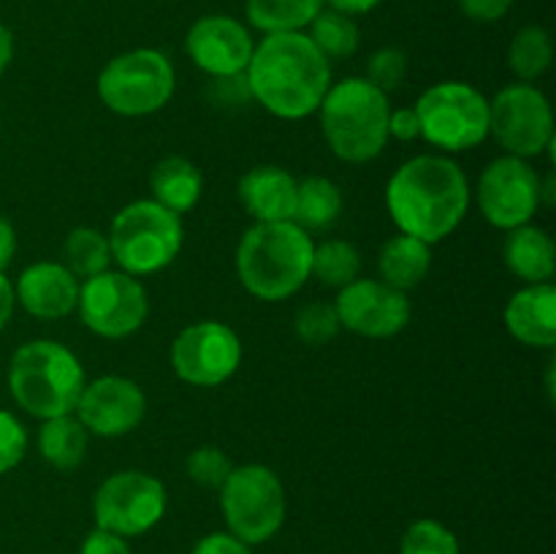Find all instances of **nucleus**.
<instances>
[{
	"mask_svg": "<svg viewBox=\"0 0 556 554\" xmlns=\"http://www.w3.org/2000/svg\"><path fill=\"white\" fill-rule=\"evenodd\" d=\"M386 206L400 234L438 244L465 221L470 185L448 155H416L391 174Z\"/></svg>",
	"mask_w": 556,
	"mask_h": 554,
	"instance_id": "obj_1",
	"label": "nucleus"
},
{
	"mask_svg": "<svg viewBox=\"0 0 556 554\" xmlns=\"http://www.w3.org/2000/svg\"><path fill=\"white\" fill-rule=\"evenodd\" d=\"M250 96L280 119L315 114L331 87V63L307 33H271L255 43L248 71Z\"/></svg>",
	"mask_w": 556,
	"mask_h": 554,
	"instance_id": "obj_2",
	"label": "nucleus"
},
{
	"mask_svg": "<svg viewBox=\"0 0 556 554\" xmlns=\"http://www.w3.org/2000/svg\"><path fill=\"white\" fill-rule=\"evenodd\" d=\"M313 250L309 231L293 221L255 223L239 239V280L261 302H286L309 280Z\"/></svg>",
	"mask_w": 556,
	"mask_h": 554,
	"instance_id": "obj_3",
	"label": "nucleus"
},
{
	"mask_svg": "<svg viewBox=\"0 0 556 554\" xmlns=\"http://www.w3.org/2000/svg\"><path fill=\"white\" fill-rule=\"evenodd\" d=\"M85 383V367L76 353L54 340H30L11 356V396L41 421L74 413Z\"/></svg>",
	"mask_w": 556,
	"mask_h": 554,
	"instance_id": "obj_4",
	"label": "nucleus"
},
{
	"mask_svg": "<svg viewBox=\"0 0 556 554\" xmlns=\"http://www.w3.org/2000/svg\"><path fill=\"white\" fill-rule=\"evenodd\" d=\"M318 112L326 144L342 161H375L389 144V96L362 76L331 85Z\"/></svg>",
	"mask_w": 556,
	"mask_h": 554,
	"instance_id": "obj_5",
	"label": "nucleus"
},
{
	"mask_svg": "<svg viewBox=\"0 0 556 554\" xmlns=\"http://www.w3.org/2000/svg\"><path fill=\"white\" fill-rule=\"evenodd\" d=\"M185 244L182 217L157 204L155 199H141L123 206L114 215L109 231L112 261L134 277L155 275L166 269Z\"/></svg>",
	"mask_w": 556,
	"mask_h": 554,
	"instance_id": "obj_6",
	"label": "nucleus"
},
{
	"mask_svg": "<svg viewBox=\"0 0 556 554\" xmlns=\"http://www.w3.org/2000/svg\"><path fill=\"white\" fill-rule=\"evenodd\" d=\"M177 74L172 60L157 49H130L117 54L98 74L103 106L123 117H147L172 101Z\"/></svg>",
	"mask_w": 556,
	"mask_h": 554,
	"instance_id": "obj_7",
	"label": "nucleus"
},
{
	"mask_svg": "<svg viewBox=\"0 0 556 554\" xmlns=\"http://www.w3.org/2000/svg\"><path fill=\"white\" fill-rule=\"evenodd\" d=\"M220 511L231 536L248 546L277 536L286 521V489L266 465L233 467L220 487Z\"/></svg>",
	"mask_w": 556,
	"mask_h": 554,
	"instance_id": "obj_8",
	"label": "nucleus"
},
{
	"mask_svg": "<svg viewBox=\"0 0 556 554\" xmlns=\"http://www.w3.org/2000/svg\"><path fill=\"white\" fill-rule=\"evenodd\" d=\"M421 136L443 152H465L489 139V98L465 81H438L416 101Z\"/></svg>",
	"mask_w": 556,
	"mask_h": 554,
	"instance_id": "obj_9",
	"label": "nucleus"
},
{
	"mask_svg": "<svg viewBox=\"0 0 556 554\" xmlns=\"http://www.w3.org/2000/svg\"><path fill=\"white\" fill-rule=\"evenodd\" d=\"M489 134L508 155L538 158L554 147L552 103L530 81L503 87L489 101Z\"/></svg>",
	"mask_w": 556,
	"mask_h": 554,
	"instance_id": "obj_10",
	"label": "nucleus"
},
{
	"mask_svg": "<svg viewBox=\"0 0 556 554\" xmlns=\"http://www.w3.org/2000/svg\"><path fill=\"white\" fill-rule=\"evenodd\" d=\"M76 307H79L81 324L92 335L106 337V340H123L144 326L150 299H147V288L141 286L139 277L123 269H106L81 282Z\"/></svg>",
	"mask_w": 556,
	"mask_h": 554,
	"instance_id": "obj_11",
	"label": "nucleus"
},
{
	"mask_svg": "<svg viewBox=\"0 0 556 554\" xmlns=\"http://www.w3.org/2000/svg\"><path fill=\"white\" fill-rule=\"evenodd\" d=\"M166 514V487L141 470L109 476L92 498V516L101 530L123 538L144 536Z\"/></svg>",
	"mask_w": 556,
	"mask_h": 554,
	"instance_id": "obj_12",
	"label": "nucleus"
},
{
	"mask_svg": "<svg viewBox=\"0 0 556 554\" xmlns=\"http://www.w3.org/2000/svg\"><path fill=\"white\" fill-rule=\"evenodd\" d=\"M242 364V342L220 320H199L179 331L172 342V367L179 380L212 389L231 378Z\"/></svg>",
	"mask_w": 556,
	"mask_h": 554,
	"instance_id": "obj_13",
	"label": "nucleus"
},
{
	"mask_svg": "<svg viewBox=\"0 0 556 554\" xmlns=\"http://www.w3.org/2000/svg\"><path fill=\"white\" fill-rule=\"evenodd\" d=\"M535 168L516 155H503L483 168L478 179V206L494 228H519L541 210L543 193Z\"/></svg>",
	"mask_w": 556,
	"mask_h": 554,
	"instance_id": "obj_14",
	"label": "nucleus"
},
{
	"mask_svg": "<svg viewBox=\"0 0 556 554\" xmlns=\"http://www.w3.org/2000/svg\"><path fill=\"white\" fill-rule=\"evenodd\" d=\"M334 310L340 326L369 340L400 335L410 324L413 313L405 291H396L383 280H367V277H356L345 288H340Z\"/></svg>",
	"mask_w": 556,
	"mask_h": 554,
	"instance_id": "obj_15",
	"label": "nucleus"
},
{
	"mask_svg": "<svg viewBox=\"0 0 556 554\" xmlns=\"http://www.w3.org/2000/svg\"><path fill=\"white\" fill-rule=\"evenodd\" d=\"M74 413L87 432L98 438H119L134 432L144 421L147 396L130 378L103 375L92 383H85Z\"/></svg>",
	"mask_w": 556,
	"mask_h": 554,
	"instance_id": "obj_16",
	"label": "nucleus"
},
{
	"mask_svg": "<svg viewBox=\"0 0 556 554\" xmlns=\"http://www.w3.org/2000/svg\"><path fill=\"white\" fill-rule=\"evenodd\" d=\"M253 36L239 20L226 14L201 16L190 25L185 36V52L193 60L195 68L215 76H233L248 71L253 58Z\"/></svg>",
	"mask_w": 556,
	"mask_h": 554,
	"instance_id": "obj_17",
	"label": "nucleus"
},
{
	"mask_svg": "<svg viewBox=\"0 0 556 554\" xmlns=\"http://www.w3.org/2000/svg\"><path fill=\"white\" fill-rule=\"evenodd\" d=\"M16 302L41 320L65 318L79 302V280L54 261L30 264L16 280Z\"/></svg>",
	"mask_w": 556,
	"mask_h": 554,
	"instance_id": "obj_18",
	"label": "nucleus"
},
{
	"mask_svg": "<svg viewBox=\"0 0 556 554\" xmlns=\"http://www.w3.org/2000/svg\"><path fill=\"white\" fill-rule=\"evenodd\" d=\"M505 329L514 340L527 348H554L556 345V288L552 282H535L505 304Z\"/></svg>",
	"mask_w": 556,
	"mask_h": 554,
	"instance_id": "obj_19",
	"label": "nucleus"
},
{
	"mask_svg": "<svg viewBox=\"0 0 556 554\" xmlns=\"http://www.w3.org/2000/svg\"><path fill=\"white\" fill-rule=\"evenodd\" d=\"M299 182L280 166H255L239 179V201L255 223L293 221Z\"/></svg>",
	"mask_w": 556,
	"mask_h": 554,
	"instance_id": "obj_20",
	"label": "nucleus"
},
{
	"mask_svg": "<svg viewBox=\"0 0 556 554\" xmlns=\"http://www.w3.org/2000/svg\"><path fill=\"white\" fill-rule=\"evenodd\" d=\"M503 259L505 266L527 286L552 282L556 269L554 239L543 228L525 223V226L508 231L503 244Z\"/></svg>",
	"mask_w": 556,
	"mask_h": 554,
	"instance_id": "obj_21",
	"label": "nucleus"
},
{
	"mask_svg": "<svg viewBox=\"0 0 556 554\" xmlns=\"http://www.w3.org/2000/svg\"><path fill=\"white\" fill-rule=\"evenodd\" d=\"M150 185L152 199L179 217L193 210L204 193V177L195 168V163H190L182 155H168L157 161V166L152 168Z\"/></svg>",
	"mask_w": 556,
	"mask_h": 554,
	"instance_id": "obj_22",
	"label": "nucleus"
},
{
	"mask_svg": "<svg viewBox=\"0 0 556 554\" xmlns=\"http://www.w3.org/2000/svg\"><path fill=\"white\" fill-rule=\"evenodd\" d=\"M378 269L383 282H389L396 291H410L432 269V244L410 237V234H396L380 248Z\"/></svg>",
	"mask_w": 556,
	"mask_h": 554,
	"instance_id": "obj_23",
	"label": "nucleus"
},
{
	"mask_svg": "<svg viewBox=\"0 0 556 554\" xmlns=\"http://www.w3.org/2000/svg\"><path fill=\"white\" fill-rule=\"evenodd\" d=\"M87 435L90 432L74 413L47 418L41 424V432H38V451L58 470H74L85 462Z\"/></svg>",
	"mask_w": 556,
	"mask_h": 554,
	"instance_id": "obj_24",
	"label": "nucleus"
},
{
	"mask_svg": "<svg viewBox=\"0 0 556 554\" xmlns=\"http://www.w3.org/2000/svg\"><path fill=\"white\" fill-rule=\"evenodd\" d=\"M324 9V0H244V16L264 36L299 33Z\"/></svg>",
	"mask_w": 556,
	"mask_h": 554,
	"instance_id": "obj_25",
	"label": "nucleus"
},
{
	"mask_svg": "<svg viewBox=\"0 0 556 554\" xmlns=\"http://www.w3.org/2000/svg\"><path fill=\"white\" fill-rule=\"evenodd\" d=\"M342 193L329 177H307L296 188V212L293 223L304 231H324L340 217Z\"/></svg>",
	"mask_w": 556,
	"mask_h": 554,
	"instance_id": "obj_26",
	"label": "nucleus"
},
{
	"mask_svg": "<svg viewBox=\"0 0 556 554\" xmlns=\"http://www.w3.org/2000/svg\"><path fill=\"white\" fill-rule=\"evenodd\" d=\"M309 41L324 52L326 60H342L356 54L362 33H358L356 16H348L334 9H320L318 16L309 22Z\"/></svg>",
	"mask_w": 556,
	"mask_h": 554,
	"instance_id": "obj_27",
	"label": "nucleus"
},
{
	"mask_svg": "<svg viewBox=\"0 0 556 554\" xmlns=\"http://www.w3.org/2000/svg\"><path fill=\"white\" fill-rule=\"evenodd\" d=\"M109 264H112L109 237H103L98 228L79 226L68 234V239H65V269L76 280L101 275V272L109 269Z\"/></svg>",
	"mask_w": 556,
	"mask_h": 554,
	"instance_id": "obj_28",
	"label": "nucleus"
},
{
	"mask_svg": "<svg viewBox=\"0 0 556 554\" xmlns=\"http://www.w3.org/2000/svg\"><path fill=\"white\" fill-rule=\"evenodd\" d=\"M554 43L546 27H521L508 47V65L521 81H535L552 65Z\"/></svg>",
	"mask_w": 556,
	"mask_h": 554,
	"instance_id": "obj_29",
	"label": "nucleus"
},
{
	"mask_svg": "<svg viewBox=\"0 0 556 554\" xmlns=\"http://www.w3.org/2000/svg\"><path fill=\"white\" fill-rule=\"evenodd\" d=\"M362 272V255L356 244L345 239H326L313 250V272L309 277H318L324 286L345 288Z\"/></svg>",
	"mask_w": 556,
	"mask_h": 554,
	"instance_id": "obj_30",
	"label": "nucleus"
},
{
	"mask_svg": "<svg viewBox=\"0 0 556 554\" xmlns=\"http://www.w3.org/2000/svg\"><path fill=\"white\" fill-rule=\"evenodd\" d=\"M400 554H462L454 532L438 519H418L402 536Z\"/></svg>",
	"mask_w": 556,
	"mask_h": 554,
	"instance_id": "obj_31",
	"label": "nucleus"
},
{
	"mask_svg": "<svg viewBox=\"0 0 556 554\" xmlns=\"http://www.w3.org/2000/svg\"><path fill=\"white\" fill-rule=\"evenodd\" d=\"M293 329H296L299 340L309 348L329 345L331 340L340 331V318H337L334 304L329 302H309L304 304L296 313V320H293Z\"/></svg>",
	"mask_w": 556,
	"mask_h": 554,
	"instance_id": "obj_32",
	"label": "nucleus"
},
{
	"mask_svg": "<svg viewBox=\"0 0 556 554\" xmlns=\"http://www.w3.org/2000/svg\"><path fill=\"white\" fill-rule=\"evenodd\" d=\"M185 470H188L190 481H195L199 487L220 489L233 465L226 451L217 449V445H199L185 462Z\"/></svg>",
	"mask_w": 556,
	"mask_h": 554,
	"instance_id": "obj_33",
	"label": "nucleus"
},
{
	"mask_svg": "<svg viewBox=\"0 0 556 554\" xmlns=\"http://www.w3.org/2000/svg\"><path fill=\"white\" fill-rule=\"evenodd\" d=\"M405 74H407V54L396 47H383L369 58L367 76H364V79L389 96L391 90L400 87V81L405 79Z\"/></svg>",
	"mask_w": 556,
	"mask_h": 554,
	"instance_id": "obj_34",
	"label": "nucleus"
},
{
	"mask_svg": "<svg viewBox=\"0 0 556 554\" xmlns=\"http://www.w3.org/2000/svg\"><path fill=\"white\" fill-rule=\"evenodd\" d=\"M27 451V432L20 418L9 411H0V476L14 470Z\"/></svg>",
	"mask_w": 556,
	"mask_h": 554,
	"instance_id": "obj_35",
	"label": "nucleus"
},
{
	"mask_svg": "<svg viewBox=\"0 0 556 554\" xmlns=\"http://www.w3.org/2000/svg\"><path fill=\"white\" fill-rule=\"evenodd\" d=\"M210 96L215 98L217 106H242L244 101H250V85L244 74L233 76H215L210 85Z\"/></svg>",
	"mask_w": 556,
	"mask_h": 554,
	"instance_id": "obj_36",
	"label": "nucleus"
},
{
	"mask_svg": "<svg viewBox=\"0 0 556 554\" xmlns=\"http://www.w3.org/2000/svg\"><path fill=\"white\" fill-rule=\"evenodd\" d=\"M462 14L472 22H497L510 11L514 0H456Z\"/></svg>",
	"mask_w": 556,
	"mask_h": 554,
	"instance_id": "obj_37",
	"label": "nucleus"
},
{
	"mask_svg": "<svg viewBox=\"0 0 556 554\" xmlns=\"http://www.w3.org/2000/svg\"><path fill=\"white\" fill-rule=\"evenodd\" d=\"M193 554H253V549L231 532H210L195 543Z\"/></svg>",
	"mask_w": 556,
	"mask_h": 554,
	"instance_id": "obj_38",
	"label": "nucleus"
},
{
	"mask_svg": "<svg viewBox=\"0 0 556 554\" xmlns=\"http://www.w3.org/2000/svg\"><path fill=\"white\" fill-rule=\"evenodd\" d=\"M79 554H130V546L123 536H117V532L96 527V530L85 538Z\"/></svg>",
	"mask_w": 556,
	"mask_h": 554,
	"instance_id": "obj_39",
	"label": "nucleus"
},
{
	"mask_svg": "<svg viewBox=\"0 0 556 554\" xmlns=\"http://www.w3.org/2000/svg\"><path fill=\"white\" fill-rule=\"evenodd\" d=\"M389 136L400 141H413L421 136V125H418L416 109H396L389 114Z\"/></svg>",
	"mask_w": 556,
	"mask_h": 554,
	"instance_id": "obj_40",
	"label": "nucleus"
},
{
	"mask_svg": "<svg viewBox=\"0 0 556 554\" xmlns=\"http://www.w3.org/2000/svg\"><path fill=\"white\" fill-rule=\"evenodd\" d=\"M16 253V231L14 223L9 217L0 215V272L9 269V264L14 261Z\"/></svg>",
	"mask_w": 556,
	"mask_h": 554,
	"instance_id": "obj_41",
	"label": "nucleus"
},
{
	"mask_svg": "<svg viewBox=\"0 0 556 554\" xmlns=\"http://www.w3.org/2000/svg\"><path fill=\"white\" fill-rule=\"evenodd\" d=\"M380 3H383V0H324V5H329V9L334 11H342V14L348 16L369 14V11L378 9Z\"/></svg>",
	"mask_w": 556,
	"mask_h": 554,
	"instance_id": "obj_42",
	"label": "nucleus"
},
{
	"mask_svg": "<svg viewBox=\"0 0 556 554\" xmlns=\"http://www.w3.org/2000/svg\"><path fill=\"white\" fill-rule=\"evenodd\" d=\"M14 304H16V293H14V286H11L9 277L0 272V331L9 326L11 315H14Z\"/></svg>",
	"mask_w": 556,
	"mask_h": 554,
	"instance_id": "obj_43",
	"label": "nucleus"
},
{
	"mask_svg": "<svg viewBox=\"0 0 556 554\" xmlns=\"http://www.w3.org/2000/svg\"><path fill=\"white\" fill-rule=\"evenodd\" d=\"M11 60H14V36H11L9 27L0 22V76L5 74V68L11 65Z\"/></svg>",
	"mask_w": 556,
	"mask_h": 554,
	"instance_id": "obj_44",
	"label": "nucleus"
}]
</instances>
